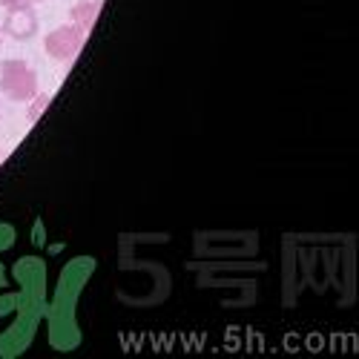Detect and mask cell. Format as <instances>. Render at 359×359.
Masks as SVG:
<instances>
[{
  "label": "cell",
  "mask_w": 359,
  "mask_h": 359,
  "mask_svg": "<svg viewBox=\"0 0 359 359\" xmlns=\"http://www.w3.org/2000/svg\"><path fill=\"white\" fill-rule=\"evenodd\" d=\"M86 35H89L86 29H81L75 23H64V26L52 29V32L43 38V52L52 57V61H57V64H69L72 57L83 49Z\"/></svg>",
  "instance_id": "obj_2"
},
{
  "label": "cell",
  "mask_w": 359,
  "mask_h": 359,
  "mask_svg": "<svg viewBox=\"0 0 359 359\" xmlns=\"http://www.w3.org/2000/svg\"><path fill=\"white\" fill-rule=\"evenodd\" d=\"M0 43H4V32H0Z\"/></svg>",
  "instance_id": "obj_8"
},
{
  "label": "cell",
  "mask_w": 359,
  "mask_h": 359,
  "mask_svg": "<svg viewBox=\"0 0 359 359\" xmlns=\"http://www.w3.org/2000/svg\"><path fill=\"white\" fill-rule=\"evenodd\" d=\"M29 4H41V0H29Z\"/></svg>",
  "instance_id": "obj_7"
},
{
  "label": "cell",
  "mask_w": 359,
  "mask_h": 359,
  "mask_svg": "<svg viewBox=\"0 0 359 359\" xmlns=\"http://www.w3.org/2000/svg\"><path fill=\"white\" fill-rule=\"evenodd\" d=\"M6 6V18H4V29L12 41H29L38 35V12H35V4L29 0H4Z\"/></svg>",
  "instance_id": "obj_3"
},
{
  "label": "cell",
  "mask_w": 359,
  "mask_h": 359,
  "mask_svg": "<svg viewBox=\"0 0 359 359\" xmlns=\"http://www.w3.org/2000/svg\"><path fill=\"white\" fill-rule=\"evenodd\" d=\"M6 158V153H4V149H0V161H4Z\"/></svg>",
  "instance_id": "obj_6"
},
{
  "label": "cell",
  "mask_w": 359,
  "mask_h": 359,
  "mask_svg": "<svg viewBox=\"0 0 359 359\" xmlns=\"http://www.w3.org/2000/svg\"><path fill=\"white\" fill-rule=\"evenodd\" d=\"M98 15H101V0H75L72 9H69V20L75 26L86 29V32L95 26Z\"/></svg>",
  "instance_id": "obj_4"
},
{
  "label": "cell",
  "mask_w": 359,
  "mask_h": 359,
  "mask_svg": "<svg viewBox=\"0 0 359 359\" xmlns=\"http://www.w3.org/2000/svg\"><path fill=\"white\" fill-rule=\"evenodd\" d=\"M0 93L12 101H32L38 95V72L20 57L0 64Z\"/></svg>",
  "instance_id": "obj_1"
},
{
  "label": "cell",
  "mask_w": 359,
  "mask_h": 359,
  "mask_svg": "<svg viewBox=\"0 0 359 359\" xmlns=\"http://www.w3.org/2000/svg\"><path fill=\"white\" fill-rule=\"evenodd\" d=\"M35 101H38V104H35V107H29V115H26L29 121H38V115H41L43 107L49 104V95H35Z\"/></svg>",
  "instance_id": "obj_5"
}]
</instances>
